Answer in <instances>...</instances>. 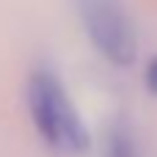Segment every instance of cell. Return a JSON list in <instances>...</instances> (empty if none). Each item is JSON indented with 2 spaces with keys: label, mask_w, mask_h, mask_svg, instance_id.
Returning a JSON list of instances; mask_svg holds the SVG:
<instances>
[{
  "label": "cell",
  "mask_w": 157,
  "mask_h": 157,
  "mask_svg": "<svg viewBox=\"0 0 157 157\" xmlns=\"http://www.w3.org/2000/svg\"><path fill=\"white\" fill-rule=\"evenodd\" d=\"M28 113L30 121L39 132V138L58 155H86L91 146V135L88 127L83 124L69 91L63 88V83L47 72V69H36L28 77Z\"/></svg>",
  "instance_id": "obj_1"
},
{
  "label": "cell",
  "mask_w": 157,
  "mask_h": 157,
  "mask_svg": "<svg viewBox=\"0 0 157 157\" xmlns=\"http://www.w3.org/2000/svg\"><path fill=\"white\" fill-rule=\"evenodd\" d=\"M77 14L88 41L105 61L130 66L138 58L135 25L121 0H77Z\"/></svg>",
  "instance_id": "obj_2"
},
{
  "label": "cell",
  "mask_w": 157,
  "mask_h": 157,
  "mask_svg": "<svg viewBox=\"0 0 157 157\" xmlns=\"http://www.w3.org/2000/svg\"><path fill=\"white\" fill-rule=\"evenodd\" d=\"M105 157H138L135 149V141L130 135L127 127H113L110 135H108V144H105Z\"/></svg>",
  "instance_id": "obj_3"
},
{
  "label": "cell",
  "mask_w": 157,
  "mask_h": 157,
  "mask_svg": "<svg viewBox=\"0 0 157 157\" xmlns=\"http://www.w3.org/2000/svg\"><path fill=\"white\" fill-rule=\"evenodd\" d=\"M144 83H146V91L157 97V55L149 58V63H146V72H144Z\"/></svg>",
  "instance_id": "obj_4"
}]
</instances>
